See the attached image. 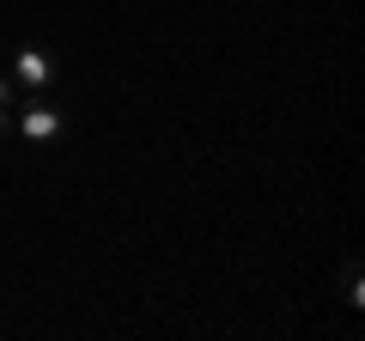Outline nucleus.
I'll return each mask as SVG.
<instances>
[{
	"instance_id": "obj_1",
	"label": "nucleus",
	"mask_w": 365,
	"mask_h": 341,
	"mask_svg": "<svg viewBox=\"0 0 365 341\" xmlns=\"http://www.w3.org/2000/svg\"><path fill=\"white\" fill-rule=\"evenodd\" d=\"M61 134H67V116H61V104H55L49 92L25 98V110H19V141H31V146H55Z\"/></svg>"
},
{
	"instance_id": "obj_2",
	"label": "nucleus",
	"mask_w": 365,
	"mask_h": 341,
	"mask_svg": "<svg viewBox=\"0 0 365 341\" xmlns=\"http://www.w3.org/2000/svg\"><path fill=\"white\" fill-rule=\"evenodd\" d=\"M55 73H61V67H55V49H43V43H25V49L13 55V79L25 86L31 98H37V92H49V86H55Z\"/></svg>"
},
{
	"instance_id": "obj_3",
	"label": "nucleus",
	"mask_w": 365,
	"mask_h": 341,
	"mask_svg": "<svg viewBox=\"0 0 365 341\" xmlns=\"http://www.w3.org/2000/svg\"><path fill=\"white\" fill-rule=\"evenodd\" d=\"M347 305H353V311L365 305V280H359V263H347Z\"/></svg>"
},
{
	"instance_id": "obj_4",
	"label": "nucleus",
	"mask_w": 365,
	"mask_h": 341,
	"mask_svg": "<svg viewBox=\"0 0 365 341\" xmlns=\"http://www.w3.org/2000/svg\"><path fill=\"white\" fill-rule=\"evenodd\" d=\"M13 98H19V92H13V79H6V73H0V104H6V110H13Z\"/></svg>"
},
{
	"instance_id": "obj_5",
	"label": "nucleus",
	"mask_w": 365,
	"mask_h": 341,
	"mask_svg": "<svg viewBox=\"0 0 365 341\" xmlns=\"http://www.w3.org/2000/svg\"><path fill=\"white\" fill-rule=\"evenodd\" d=\"M6 134H13V116H6V104H0V141H6Z\"/></svg>"
}]
</instances>
